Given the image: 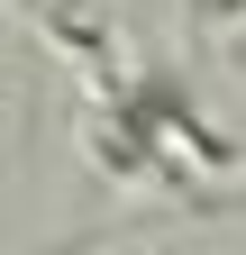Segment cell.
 I'll return each instance as SVG.
<instances>
[{"label": "cell", "instance_id": "obj_1", "mask_svg": "<svg viewBox=\"0 0 246 255\" xmlns=\"http://www.w3.org/2000/svg\"><path fill=\"white\" fill-rule=\"evenodd\" d=\"M192 18H210V27H237V18H246V0H192Z\"/></svg>", "mask_w": 246, "mask_h": 255}]
</instances>
